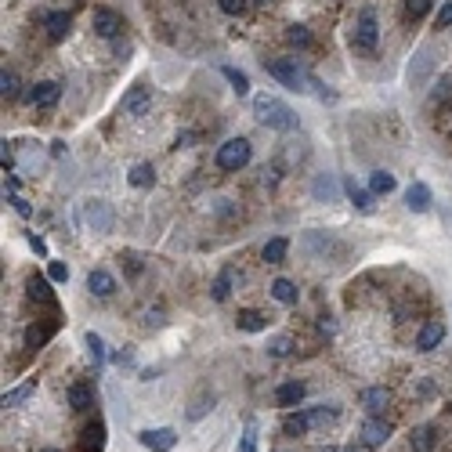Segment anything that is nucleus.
Listing matches in <instances>:
<instances>
[{
  "label": "nucleus",
  "mask_w": 452,
  "mask_h": 452,
  "mask_svg": "<svg viewBox=\"0 0 452 452\" xmlns=\"http://www.w3.org/2000/svg\"><path fill=\"white\" fill-rule=\"evenodd\" d=\"M253 116L264 124V127H271V131H293L297 127V112L282 101V98H275V94H257L253 98Z\"/></svg>",
  "instance_id": "1"
},
{
  "label": "nucleus",
  "mask_w": 452,
  "mask_h": 452,
  "mask_svg": "<svg viewBox=\"0 0 452 452\" xmlns=\"http://www.w3.org/2000/svg\"><path fill=\"white\" fill-rule=\"evenodd\" d=\"M250 156H253V149H250V141L246 138H228L221 149H217V166L221 171H243V166L250 163Z\"/></svg>",
  "instance_id": "2"
},
{
  "label": "nucleus",
  "mask_w": 452,
  "mask_h": 452,
  "mask_svg": "<svg viewBox=\"0 0 452 452\" xmlns=\"http://www.w3.org/2000/svg\"><path fill=\"white\" fill-rule=\"evenodd\" d=\"M268 73H271L282 87H290V91H308L304 84H311V76L297 66V59H278V62L268 66Z\"/></svg>",
  "instance_id": "3"
},
{
  "label": "nucleus",
  "mask_w": 452,
  "mask_h": 452,
  "mask_svg": "<svg viewBox=\"0 0 452 452\" xmlns=\"http://www.w3.org/2000/svg\"><path fill=\"white\" fill-rule=\"evenodd\" d=\"M351 44H355V51H376V44H380V22H376L373 11H362L358 15L355 33H351Z\"/></svg>",
  "instance_id": "4"
},
{
  "label": "nucleus",
  "mask_w": 452,
  "mask_h": 452,
  "mask_svg": "<svg viewBox=\"0 0 452 452\" xmlns=\"http://www.w3.org/2000/svg\"><path fill=\"white\" fill-rule=\"evenodd\" d=\"M84 221H87L91 232L105 236V232H112V221H116V214H112V206L105 199H87L84 203Z\"/></svg>",
  "instance_id": "5"
},
{
  "label": "nucleus",
  "mask_w": 452,
  "mask_h": 452,
  "mask_svg": "<svg viewBox=\"0 0 452 452\" xmlns=\"http://www.w3.org/2000/svg\"><path fill=\"white\" fill-rule=\"evenodd\" d=\"M91 26H94V33H98L101 40H116V36L124 33V19L112 11V8H94Z\"/></svg>",
  "instance_id": "6"
},
{
  "label": "nucleus",
  "mask_w": 452,
  "mask_h": 452,
  "mask_svg": "<svg viewBox=\"0 0 452 452\" xmlns=\"http://www.w3.org/2000/svg\"><path fill=\"white\" fill-rule=\"evenodd\" d=\"M138 441H141L145 448H152V452H171V448L178 445V431H171V427L141 431V434H138Z\"/></svg>",
  "instance_id": "7"
},
{
  "label": "nucleus",
  "mask_w": 452,
  "mask_h": 452,
  "mask_svg": "<svg viewBox=\"0 0 452 452\" xmlns=\"http://www.w3.org/2000/svg\"><path fill=\"white\" fill-rule=\"evenodd\" d=\"M387 438H391V423L383 416H369L362 423V445L366 448H380V445H387Z\"/></svg>",
  "instance_id": "8"
},
{
  "label": "nucleus",
  "mask_w": 452,
  "mask_h": 452,
  "mask_svg": "<svg viewBox=\"0 0 452 452\" xmlns=\"http://www.w3.org/2000/svg\"><path fill=\"white\" fill-rule=\"evenodd\" d=\"M152 109V91L149 87H131L127 94H124V112L127 116H145V112Z\"/></svg>",
  "instance_id": "9"
},
{
  "label": "nucleus",
  "mask_w": 452,
  "mask_h": 452,
  "mask_svg": "<svg viewBox=\"0 0 452 452\" xmlns=\"http://www.w3.org/2000/svg\"><path fill=\"white\" fill-rule=\"evenodd\" d=\"M304 394H308V387H304L301 380H286V383L275 387V402H278L282 409H293V406L304 402Z\"/></svg>",
  "instance_id": "10"
},
{
  "label": "nucleus",
  "mask_w": 452,
  "mask_h": 452,
  "mask_svg": "<svg viewBox=\"0 0 452 452\" xmlns=\"http://www.w3.org/2000/svg\"><path fill=\"white\" fill-rule=\"evenodd\" d=\"M59 98H62V87L54 84V80H40V84L29 87V101H33L36 109H51Z\"/></svg>",
  "instance_id": "11"
},
{
  "label": "nucleus",
  "mask_w": 452,
  "mask_h": 452,
  "mask_svg": "<svg viewBox=\"0 0 452 452\" xmlns=\"http://www.w3.org/2000/svg\"><path fill=\"white\" fill-rule=\"evenodd\" d=\"M69 26H73V19H69L66 11L44 15V29H47V40H51V44H62V40L69 36Z\"/></svg>",
  "instance_id": "12"
},
{
  "label": "nucleus",
  "mask_w": 452,
  "mask_h": 452,
  "mask_svg": "<svg viewBox=\"0 0 452 452\" xmlns=\"http://www.w3.org/2000/svg\"><path fill=\"white\" fill-rule=\"evenodd\" d=\"M236 282H239V271L228 264V268H221V275L214 278V286H210V293H214V301L217 304H224V301H228L232 297V286H236Z\"/></svg>",
  "instance_id": "13"
},
{
  "label": "nucleus",
  "mask_w": 452,
  "mask_h": 452,
  "mask_svg": "<svg viewBox=\"0 0 452 452\" xmlns=\"http://www.w3.org/2000/svg\"><path fill=\"white\" fill-rule=\"evenodd\" d=\"M105 448V423L94 420L80 431V452H101Z\"/></svg>",
  "instance_id": "14"
},
{
  "label": "nucleus",
  "mask_w": 452,
  "mask_h": 452,
  "mask_svg": "<svg viewBox=\"0 0 452 452\" xmlns=\"http://www.w3.org/2000/svg\"><path fill=\"white\" fill-rule=\"evenodd\" d=\"M431 203H434V196H431V189H427L423 181H413V185L406 189V206H409L413 214H423Z\"/></svg>",
  "instance_id": "15"
},
{
  "label": "nucleus",
  "mask_w": 452,
  "mask_h": 452,
  "mask_svg": "<svg viewBox=\"0 0 452 452\" xmlns=\"http://www.w3.org/2000/svg\"><path fill=\"white\" fill-rule=\"evenodd\" d=\"M311 196H315L318 203H336V199H341V185H336L333 174H318L315 185H311Z\"/></svg>",
  "instance_id": "16"
},
{
  "label": "nucleus",
  "mask_w": 452,
  "mask_h": 452,
  "mask_svg": "<svg viewBox=\"0 0 452 452\" xmlns=\"http://www.w3.org/2000/svg\"><path fill=\"white\" fill-rule=\"evenodd\" d=\"M445 341V326L441 322H423V329L416 333V348L420 351H434Z\"/></svg>",
  "instance_id": "17"
},
{
  "label": "nucleus",
  "mask_w": 452,
  "mask_h": 452,
  "mask_svg": "<svg viewBox=\"0 0 452 452\" xmlns=\"http://www.w3.org/2000/svg\"><path fill=\"white\" fill-rule=\"evenodd\" d=\"M431 66H434V59H431V47H423V51L416 54V62L409 66V87H423V84H427V73H431Z\"/></svg>",
  "instance_id": "18"
},
{
  "label": "nucleus",
  "mask_w": 452,
  "mask_h": 452,
  "mask_svg": "<svg viewBox=\"0 0 452 452\" xmlns=\"http://www.w3.org/2000/svg\"><path fill=\"white\" fill-rule=\"evenodd\" d=\"M362 406H366L373 416H380V413L391 406V391H387V387H366V391H362Z\"/></svg>",
  "instance_id": "19"
},
{
  "label": "nucleus",
  "mask_w": 452,
  "mask_h": 452,
  "mask_svg": "<svg viewBox=\"0 0 452 452\" xmlns=\"http://www.w3.org/2000/svg\"><path fill=\"white\" fill-rule=\"evenodd\" d=\"M87 290H91L94 297H109L112 290H116V278H112L105 268H94V271L87 275Z\"/></svg>",
  "instance_id": "20"
},
{
  "label": "nucleus",
  "mask_w": 452,
  "mask_h": 452,
  "mask_svg": "<svg viewBox=\"0 0 452 452\" xmlns=\"http://www.w3.org/2000/svg\"><path fill=\"white\" fill-rule=\"evenodd\" d=\"M26 293H29V301H36V304H54V293H51V286H47L44 275H29V278H26Z\"/></svg>",
  "instance_id": "21"
},
{
  "label": "nucleus",
  "mask_w": 452,
  "mask_h": 452,
  "mask_svg": "<svg viewBox=\"0 0 452 452\" xmlns=\"http://www.w3.org/2000/svg\"><path fill=\"white\" fill-rule=\"evenodd\" d=\"M271 297H275L278 304H286V308H293V304L301 301V290L293 286V282H290V278H275V282H271Z\"/></svg>",
  "instance_id": "22"
},
{
  "label": "nucleus",
  "mask_w": 452,
  "mask_h": 452,
  "mask_svg": "<svg viewBox=\"0 0 452 452\" xmlns=\"http://www.w3.org/2000/svg\"><path fill=\"white\" fill-rule=\"evenodd\" d=\"M54 329H59L54 322H33V326L26 329V348H44L51 336H54Z\"/></svg>",
  "instance_id": "23"
},
{
  "label": "nucleus",
  "mask_w": 452,
  "mask_h": 452,
  "mask_svg": "<svg viewBox=\"0 0 452 452\" xmlns=\"http://www.w3.org/2000/svg\"><path fill=\"white\" fill-rule=\"evenodd\" d=\"M344 192H348V199L355 203V210H362V214H369V210H373V192H366L355 178H348V181H344Z\"/></svg>",
  "instance_id": "24"
},
{
  "label": "nucleus",
  "mask_w": 452,
  "mask_h": 452,
  "mask_svg": "<svg viewBox=\"0 0 452 452\" xmlns=\"http://www.w3.org/2000/svg\"><path fill=\"white\" fill-rule=\"evenodd\" d=\"M33 391H36V380H26L22 387H15V391H4V398H0V406H4V409H15V406H22V402H29V398H33Z\"/></svg>",
  "instance_id": "25"
},
{
  "label": "nucleus",
  "mask_w": 452,
  "mask_h": 452,
  "mask_svg": "<svg viewBox=\"0 0 452 452\" xmlns=\"http://www.w3.org/2000/svg\"><path fill=\"white\" fill-rule=\"evenodd\" d=\"M236 326H239L243 333H261V329H268V315H261V311L246 308V311H239V315H236Z\"/></svg>",
  "instance_id": "26"
},
{
  "label": "nucleus",
  "mask_w": 452,
  "mask_h": 452,
  "mask_svg": "<svg viewBox=\"0 0 452 452\" xmlns=\"http://www.w3.org/2000/svg\"><path fill=\"white\" fill-rule=\"evenodd\" d=\"M69 406H73L76 413H87V409L94 406V394H91L87 383H73V387H69Z\"/></svg>",
  "instance_id": "27"
},
{
  "label": "nucleus",
  "mask_w": 452,
  "mask_h": 452,
  "mask_svg": "<svg viewBox=\"0 0 452 452\" xmlns=\"http://www.w3.org/2000/svg\"><path fill=\"white\" fill-rule=\"evenodd\" d=\"M127 181H131L134 189H152V185H156V171H152V163H138V166H131Z\"/></svg>",
  "instance_id": "28"
},
{
  "label": "nucleus",
  "mask_w": 452,
  "mask_h": 452,
  "mask_svg": "<svg viewBox=\"0 0 452 452\" xmlns=\"http://www.w3.org/2000/svg\"><path fill=\"white\" fill-rule=\"evenodd\" d=\"M282 431H286L290 438L308 434V431H311V416H308V413H290L286 420H282Z\"/></svg>",
  "instance_id": "29"
},
{
  "label": "nucleus",
  "mask_w": 452,
  "mask_h": 452,
  "mask_svg": "<svg viewBox=\"0 0 452 452\" xmlns=\"http://www.w3.org/2000/svg\"><path fill=\"white\" fill-rule=\"evenodd\" d=\"M286 250H290V243L282 239V236H275V239L264 243V261L268 264H282V261H286Z\"/></svg>",
  "instance_id": "30"
},
{
  "label": "nucleus",
  "mask_w": 452,
  "mask_h": 452,
  "mask_svg": "<svg viewBox=\"0 0 452 452\" xmlns=\"http://www.w3.org/2000/svg\"><path fill=\"white\" fill-rule=\"evenodd\" d=\"M434 445H438V434H434L431 423H423V427L413 431V448H416V452H431Z\"/></svg>",
  "instance_id": "31"
},
{
  "label": "nucleus",
  "mask_w": 452,
  "mask_h": 452,
  "mask_svg": "<svg viewBox=\"0 0 452 452\" xmlns=\"http://www.w3.org/2000/svg\"><path fill=\"white\" fill-rule=\"evenodd\" d=\"M84 341H87V355H91V362H94V369H101L105 366V341H101V336L91 329L87 336H84Z\"/></svg>",
  "instance_id": "32"
},
{
  "label": "nucleus",
  "mask_w": 452,
  "mask_h": 452,
  "mask_svg": "<svg viewBox=\"0 0 452 452\" xmlns=\"http://www.w3.org/2000/svg\"><path fill=\"white\" fill-rule=\"evenodd\" d=\"M221 73H224V80L232 84V91H236V94H250V76H246V73H239L236 66H224Z\"/></svg>",
  "instance_id": "33"
},
{
  "label": "nucleus",
  "mask_w": 452,
  "mask_h": 452,
  "mask_svg": "<svg viewBox=\"0 0 452 452\" xmlns=\"http://www.w3.org/2000/svg\"><path fill=\"white\" fill-rule=\"evenodd\" d=\"M0 98H4V101H15L19 98V76L11 69L0 73Z\"/></svg>",
  "instance_id": "34"
},
{
  "label": "nucleus",
  "mask_w": 452,
  "mask_h": 452,
  "mask_svg": "<svg viewBox=\"0 0 452 452\" xmlns=\"http://www.w3.org/2000/svg\"><path fill=\"white\" fill-rule=\"evenodd\" d=\"M369 189L380 196H387V192H394V174H387V171H373V178H369Z\"/></svg>",
  "instance_id": "35"
},
{
  "label": "nucleus",
  "mask_w": 452,
  "mask_h": 452,
  "mask_svg": "<svg viewBox=\"0 0 452 452\" xmlns=\"http://www.w3.org/2000/svg\"><path fill=\"white\" fill-rule=\"evenodd\" d=\"M286 40H290L293 47H311V29H308V26H297V22H293V26L286 29Z\"/></svg>",
  "instance_id": "36"
},
{
  "label": "nucleus",
  "mask_w": 452,
  "mask_h": 452,
  "mask_svg": "<svg viewBox=\"0 0 452 452\" xmlns=\"http://www.w3.org/2000/svg\"><path fill=\"white\" fill-rule=\"evenodd\" d=\"M210 409H214V394H199V398L189 406V420H203Z\"/></svg>",
  "instance_id": "37"
},
{
  "label": "nucleus",
  "mask_w": 452,
  "mask_h": 452,
  "mask_svg": "<svg viewBox=\"0 0 452 452\" xmlns=\"http://www.w3.org/2000/svg\"><path fill=\"white\" fill-rule=\"evenodd\" d=\"M239 452H257V423H253V420L243 427V438H239Z\"/></svg>",
  "instance_id": "38"
},
{
  "label": "nucleus",
  "mask_w": 452,
  "mask_h": 452,
  "mask_svg": "<svg viewBox=\"0 0 452 452\" xmlns=\"http://www.w3.org/2000/svg\"><path fill=\"white\" fill-rule=\"evenodd\" d=\"M293 351V341H290V336H275V341L268 344V355H275V358H286Z\"/></svg>",
  "instance_id": "39"
},
{
  "label": "nucleus",
  "mask_w": 452,
  "mask_h": 452,
  "mask_svg": "<svg viewBox=\"0 0 452 452\" xmlns=\"http://www.w3.org/2000/svg\"><path fill=\"white\" fill-rule=\"evenodd\" d=\"M431 4L434 0H406V11H409V19H423L431 11Z\"/></svg>",
  "instance_id": "40"
},
{
  "label": "nucleus",
  "mask_w": 452,
  "mask_h": 452,
  "mask_svg": "<svg viewBox=\"0 0 452 452\" xmlns=\"http://www.w3.org/2000/svg\"><path fill=\"white\" fill-rule=\"evenodd\" d=\"M47 278H51V282H69V268H66L62 261H51V264H47Z\"/></svg>",
  "instance_id": "41"
},
{
  "label": "nucleus",
  "mask_w": 452,
  "mask_h": 452,
  "mask_svg": "<svg viewBox=\"0 0 452 452\" xmlns=\"http://www.w3.org/2000/svg\"><path fill=\"white\" fill-rule=\"evenodd\" d=\"M217 8L224 15H243L246 11V0H217Z\"/></svg>",
  "instance_id": "42"
},
{
  "label": "nucleus",
  "mask_w": 452,
  "mask_h": 452,
  "mask_svg": "<svg viewBox=\"0 0 452 452\" xmlns=\"http://www.w3.org/2000/svg\"><path fill=\"white\" fill-rule=\"evenodd\" d=\"M434 22H438V29H448L452 26V0H448V4H441V11L434 15Z\"/></svg>",
  "instance_id": "43"
},
{
  "label": "nucleus",
  "mask_w": 452,
  "mask_h": 452,
  "mask_svg": "<svg viewBox=\"0 0 452 452\" xmlns=\"http://www.w3.org/2000/svg\"><path fill=\"white\" fill-rule=\"evenodd\" d=\"M8 199H11V206H15L22 217H29V203H26V199H19V196H8Z\"/></svg>",
  "instance_id": "44"
},
{
  "label": "nucleus",
  "mask_w": 452,
  "mask_h": 452,
  "mask_svg": "<svg viewBox=\"0 0 452 452\" xmlns=\"http://www.w3.org/2000/svg\"><path fill=\"white\" fill-rule=\"evenodd\" d=\"M29 246H33L40 257H47V246H44V239H40V236H29Z\"/></svg>",
  "instance_id": "45"
},
{
  "label": "nucleus",
  "mask_w": 452,
  "mask_h": 452,
  "mask_svg": "<svg viewBox=\"0 0 452 452\" xmlns=\"http://www.w3.org/2000/svg\"><path fill=\"white\" fill-rule=\"evenodd\" d=\"M145 326H163V315H159V311H149V315H145Z\"/></svg>",
  "instance_id": "46"
},
{
  "label": "nucleus",
  "mask_w": 452,
  "mask_h": 452,
  "mask_svg": "<svg viewBox=\"0 0 452 452\" xmlns=\"http://www.w3.org/2000/svg\"><path fill=\"white\" fill-rule=\"evenodd\" d=\"M253 4H261V8H268V4H271V0H253Z\"/></svg>",
  "instance_id": "47"
},
{
  "label": "nucleus",
  "mask_w": 452,
  "mask_h": 452,
  "mask_svg": "<svg viewBox=\"0 0 452 452\" xmlns=\"http://www.w3.org/2000/svg\"><path fill=\"white\" fill-rule=\"evenodd\" d=\"M44 452H59V448H44Z\"/></svg>",
  "instance_id": "48"
},
{
  "label": "nucleus",
  "mask_w": 452,
  "mask_h": 452,
  "mask_svg": "<svg viewBox=\"0 0 452 452\" xmlns=\"http://www.w3.org/2000/svg\"><path fill=\"white\" fill-rule=\"evenodd\" d=\"M348 452H358V448H348Z\"/></svg>",
  "instance_id": "49"
}]
</instances>
